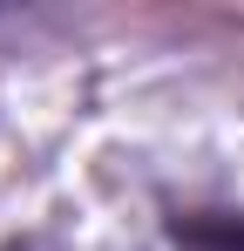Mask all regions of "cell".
Returning <instances> with one entry per match:
<instances>
[{"instance_id": "6da1fadb", "label": "cell", "mask_w": 244, "mask_h": 251, "mask_svg": "<svg viewBox=\"0 0 244 251\" xmlns=\"http://www.w3.org/2000/svg\"><path fill=\"white\" fill-rule=\"evenodd\" d=\"M170 251H244V204H190L163 217Z\"/></svg>"}]
</instances>
